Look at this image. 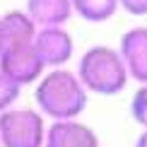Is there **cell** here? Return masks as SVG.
I'll return each instance as SVG.
<instances>
[{
    "instance_id": "5",
    "label": "cell",
    "mask_w": 147,
    "mask_h": 147,
    "mask_svg": "<svg viewBox=\"0 0 147 147\" xmlns=\"http://www.w3.org/2000/svg\"><path fill=\"white\" fill-rule=\"evenodd\" d=\"M34 46L46 68H65L75 53L72 34L65 27H39L34 36Z\"/></svg>"
},
{
    "instance_id": "8",
    "label": "cell",
    "mask_w": 147,
    "mask_h": 147,
    "mask_svg": "<svg viewBox=\"0 0 147 147\" xmlns=\"http://www.w3.org/2000/svg\"><path fill=\"white\" fill-rule=\"evenodd\" d=\"M24 10L36 27H65V22L75 15L70 0H27Z\"/></svg>"
},
{
    "instance_id": "10",
    "label": "cell",
    "mask_w": 147,
    "mask_h": 147,
    "mask_svg": "<svg viewBox=\"0 0 147 147\" xmlns=\"http://www.w3.org/2000/svg\"><path fill=\"white\" fill-rule=\"evenodd\" d=\"M70 3H72V12L92 24L109 22L121 10L118 0H70Z\"/></svg>"
},
{
    "instance_id": "9",
    "label": "cell",
    "mask_w": 147,
    "mask_h": 147,
    "mask_svg": "<svg viewBox=\"0 0 147 147\" xmlns=\"http://www.w3.org/2000/svg\"><path fill=\"white\" fill-rule=\"evenodd\" d=\"M3 20V29H5V41L7 46L12 44H29L36 36V22L29 17L27 10H10L5 15H0Z\"/></svg>"
},
{
    "instance_id": "12",
    "label": "cell",
    "mask_w": 147,
    "mask_h": 147,
    "mask_svg": "<svg viewBox=\"0 0 147 147\" xmlns=\"http://www.w3.org/2000/svg\"><path fill=\"white\" fill-rule=\"evenodd\" d=\"M130 116L140 128H147V84H140L130 99Z\"/></svg>"
},
{
    "instance_id": "14",
    "label": "cell",
    "mask_w": 147,
    "mask_h": 147,
    "mask_svg": "<svg viewBox=\"0 0 147 147\" xmlns=\"http://www.w3.org/2000/svg\"><path fill=\"white\" fill-rule=\"evenodd\" d=\"M135 147H147V128H142V133L135 140Z\"/></svg>"
},
{
    "instance_id": "4",
    "label": "cell",
    "mask_w": 147,
    "mask_h": 147,
    "mask_svg": "<svg viewBox=\"0 0 147 147\" xmlns=\"http://www.w3.org/2000/svg\"><path fill=\"white\" fill-rule=\"evenodd\" d=\"M0 72L12 77L17 84L27 87V84H36L41 80V75L46 72V63L41 60L34 41L12 44L5 46V51L0 53Z\"/></svg>"
},
{
    "instance_id": "6",
    "label": "cell",
    "mask_w": 147,
    "mask_h": 147,
    "mask_svg": "<svg viewBox=\"0 0 147 147\" xmlns=\"http://www.w3.org/2000/svg\"><path fill=\"white\" fill-rule=\"evenodd\" d=\"M44 147H99V135L80 118L53 121L46 130Z\"/></svg>"
},
{
    "instance_id": "2",
    "label": "cell",
    "mask_w": 147,
    "mask_h": 147,
    "mask_svg": "<svg viewBox=\"0 0 147 147\" xmlns=\"http://www.w3.org/2000/svg\"><path fill=\"white\" fill-rule=\"evenodd\" d=\"M77 77L87 87L89 94L96 96H116L128 87V68L118 48L111 46H89L77 60Z\"/></svg>"
},
{
    "instance_id": "13",
    "label": "cell",
    "mask_w": 147,
    "mask_h": 147,
    "mask_svg": "<svg viewBox=\"0 0 147 147\" xmlns=\"http://www.w3.org/2000/svg\"><path fill=\"white\" fill-rule=\"evenodd\" d=\"M118 3L133 17H145L147 15V0H118Z\"/></svg>"
},
{
    "instance_id": "16",
    "label": "cell",
    "mask_w": 147,
    "mask_h": 147,
    "mask_svg": "<svg viewBox=\"0 0 147 147\" xmlns=\"http://www.w3.org/2000/svg\"><path fill=\"white\" fill-rule=\"evenodd\" d=\"M0 147H3V142H0Z\"/></svg>"
},
{
    "instance_id": "7",
    "label": "cell",
    "mask_w": 147,
    "mask_h": 147,
    "mask_svg": "<svg viewBox=\"0 0 147 147\" xmlns=\"http://www.w3.org/2000/svg\"><path fill=\"white\" fill-rule=\"evenodd\" d=\"M118 51L130 80H135L138 84H147V27H130L123 32Z\"/></svg>"
},
{
    "instance_id": "1",
    "label": "cell",
    "mask_w": 147,
    "mask_h": 147,
    "mask_svg": "<svg viewBox=\"0 0 147 147\" xmlns=\"http://www.w3.org/2000/svg\"><path fill=\"white\" fill-rule=\"evenodd\" d=\"M34 101L36 109L51 121L80 118V113L87 109L89 92L77 72L68 68H51L36 82Z\"/></svg>"
},
{
    "instance_id": "3",
    "label": "cell",
    "mask_w": 147,
    "mask_h": 147,
    "mask_svg": "<svg viewBox=\"0 0 147 147\" xmlns=\"http://www.w3.org/2000/svg\"><path fill=\"white\" fill-rule=\"evenodd\" d=\"M46 116L39 109L12 106L0 113V142L3 147H44Z\"/></svg>"
},
{
    "instance_id": "15",
    "label": "cell",
    "mask_w": 147,
    "mask_h": 147,
    "mask_svg": "<svg viewBox=\"0 0 147 147\" xmlns=\"http://www.w3.org/2000/svg\"><path fill=\"white\" fill-rule=\"evenodd\" d=\"M5 46H7V41H5V29H3V20H0V53L5 51Z\"/></svg>"
},
{
    "instance_id": "11",
    "label": "cell",
    "mask_w": 147,
    "mask_h": 147,
    "mask_svg": "<svg viewBox=\"0 0 147 147\" xmlns=\"http://www.w3.org/2000/svg\"><path fill=\"white\" fill-rule=\"evenodd\" d=\"M22 94V84H17L12 77H7L5 72H0V113L12 109L17 104Z\"/></svg>"
}]
</instances>
